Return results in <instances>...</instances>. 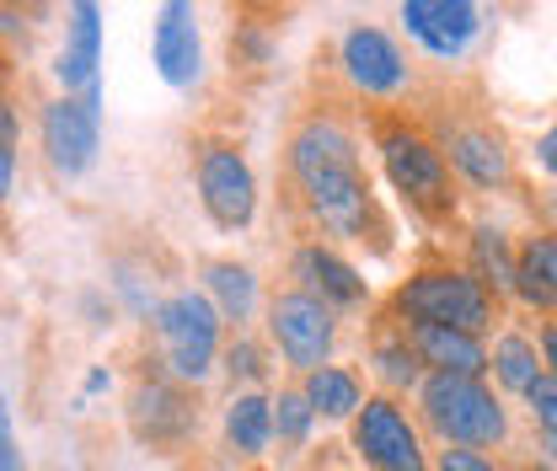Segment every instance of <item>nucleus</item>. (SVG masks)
Listing matches in <instances>:
<instances>
[{
    "label": "nucleus",
    "instance_id": "obj_34",
    "mask_svg": "<svg viewBox=\"0 0 557 471\" xmlns=\"http://www.w3.org/2000/svg\"><path fill=\"white\" fill-rule=\"evenodd\" d=\"M86 317H91V327H102V322L113 317V306H108L102 295H86Z\"/></svg>",
    "mask_w": 557,
    "mask_h": 471
},
{
    "label": "nucleus",
    "instance_id": "obj_35",
    "mask_svg": "<svg viewBox=\"0 0 557 471\" xmlns=\"http://www.w3.org/2000/svg\"><path fill=\"white\" fill-rule=\"evenodd\" d=\"M86 392H108V370H91L86 375Z\"/></svg>",
    "mask_w": 557,
    "mask_h": 471
},
{
    "label": "nucleus",
    "instance_id": "obj_28",
    "mask_svg": "<svg viewBox=\"0 0 557 471\" xmlns=\"http://www.w3.org/2000/svg\"><path fill=\"white\" fill-rule=\"evenodd\" d=\"M434 471H493V461H487L483 450L450 445V450H440V461H434Z\"/></svg>",
    "mask_w": 557,
    "mask_h": 471
},
{
    "label": "nucleus",
    "instance_id": "obj_13",
    "mask_svg": "<svg viewBox=\"0 0 557 471\" xmlns=\"http://www.w3.org/2000/svg\"><path fill=\"white\" fill-rule=\"evenodd\" d=\"M440 150H445V161H450L472 188H504V183L515 177L509 145H504V135H493L487 124H456V129H445Z\"/></svg>",
    "mask_w": 557,
    "mask_h": 471
},
{
    "label": "nucleus",
    "instance_id": "obj_3",
    "mask_svg": "<svg viewBox=\"0 0 557 471\" xmlns=\"http://www.w3.org/2000/svg\"><path fill=\"white\" fill-rule=\"evenodd\" d=\"M375 145H381V161H386L392 188L408 199V209H418L434 225H445L456 214V188H450L445 150L423 135L418 124H408V119H381L375 124Z\"/></svg>",
    "mask_w": 557,
    "mask_h": 471
},
{
    "label": "nucleus",
    "instance_id": "obj_20",
    "mask_svg": "<svg viewBox=\"0 0 557 471\" xmlns=\"http://www.w3.org/2000/svg\"><path fill=\"white\" fill-rule=\"evenodd\" d=\"M306 402L317 407L322 418H354L364 407V386L344 364H322V370L306 375Z\"/></svg>",
    "mask_w": 557,
    "mask_h": 471
},
{
    "label": "nucleus",
    "instance_id": "obj_29",
    "mask_svg": "<svg viewBox=\"0 0 557 471\" xmlns=\"http://www.w3.org/2000/svg\"><path fill=\"white\" fill-rule=\"evenodd\" d=\"M542 364H547V375L557 381V322H542Z\"/></svg>",
    "mask_w": 557,
    "mask_h": 471
},
{
    "label": "nucleus",
    "instance_id": "obj_10",
    "mask_svg": "<svg viewBox=\"0 0 557 471\" xmlns=\"http://www.w3.org/2000/svg\"><path fill=\"white\" fill-rule=\"evenodd\" d=\"M38 135H44V150H49V166H54L60 177H81V172L97 161L102 113L86 108V97H60V102L44 108Z\"/></svg>",
    "mask_w": 557,
    "mask_h": 471
},
{
    "label": "nucleus",
    "instance_id": "obj_16",
    "mask_svg": "<svg viewBox=\"0 0 557 471\" xmlns=\"http://www.w3.org/2000/svg\"><path fill=\"white\" fill-rule=\"evenodd\" d=\"M403 333L413 343L418 364H429V375H472V381H483L487 370L483 337L456 333V327H418V322H403Z\"/></svg>",
    "mask_w": 557,
    "mask_h": 471
},
{
    "label": "nucleus",
    "instance_id": "obj_6",
    "mask_svg": "<svg viewBox=\"0 0 557 471\" xmlns=\"http://www.w3.org/2000/svg\"><path fill=\"white\" fill-rule=\"evenodd\" d=\"M194 172H199V199H205L209 220L220 231L252 225V214H258V183H252V166H247V156L236 145L205 139L199 156H194Z\"/></svg>",
    "mask_w": 557,
    "mask_h": 471
},
{
    "label": "nucleus",
    "instance_id": "obj_36",
    "mask_svg": "<svg viewBox=\"0 0 557 471\" xmlns=\"http://www.w3.org/2000/svg\"><path fill=\"white\" fill-rule=\"evenodd\" d=\"M547 456H553V467H557V439H547Z\"/></svg>",
    "mask_w": 557,
    "mask_h": 471
},
{
    "label": "nucleus",
    "instance_id": "obj_33",
    "mask_svg": "<svg viewBox=\"0 0 557 471\" xmlns=\"http://www.w3.org/2000/svg\"><path fill=\"white\" fill-rule=\"evenodd\" d=\"M16 129H22V124H16V108H11V97H0V139L16 145Z\"/></svg>",
    "mask_w": 557,
    "mask_h": 471
},
{
    "label": "nucleus",
    "instance_id": "obj_12",
    "mask_svg": "<svg viewBox=\"0 0 557 471\" xmlns=\"http://www.w3.org/2000/svg\"><path fill=\"white\" fill-rule=\"evenodd\" d=\"M403 27L413 33L429 54L456 60V54H467V44L478 38L483 11L467 5V0H408V5H403Z\"/></svg>",
    "mask_w": 557,
    "mask_h": 471
},
{
    "label": "nucleus",
    "instance_id": "obj_14",
    "mask_svg": "<svg viewBox=\"0 0 557 471\" xmlns=\"http://www.w3.org/2000/svg\"><path fill=\"white\" fill-rule=\"evenodd\" d=\"M150 54L166 86H194L199 65H205V44H199V27H194V5L172 0L161 5V22H156V38H150Z\"/></svg>",
    "mask_w": 557,
    "mask_h": 471
},
{
    "label": "nucleus",
    "instance_id": "obj_32",
    "mask_svg": "<svg viewBox=\"0 0 557 471\" xmlns=\"http://www.w3.org/2000/svg\"><path fill=\"white\" fill-rule=\"evenodd\" d=\"M536 161H542V166H547V172L557 177V124L547 129V135H542V145H536Z\"/></svg>",
    "mask_w": 557,
    "mask_h": 471
},
{
    "label": "nucleus",
    "instance_id": "obj_15",
    "mask_svg": "<svg viewBox=\"0 0 557 471\" xmlns=\"http://www.w3.org/2000/svg\"><path fill=\"white\" fill-rule=\"evenodd\" d=\"M295 278H300V289L317 295L327 311H359V306L370 300L359 269H348L333 247H317V241H306V247L295 252Z\"/></svg>",
    "mask_w": 557,
    "mask_h": 471
},
{
    "label": "nucleus",
    "instance_id": "obj_4",
    "mask_svg": "<svg viewBox=\"0 0 557 471\" xmlns=\"http://www.w3.org/2000/svg\"><path fill=\"white\" fill-rule=\"evenodd\" d=\"M418 407H423V423H429L445 445L483 450V445H504V439H509L504 402L487 392L483 381H472V375H423Z\"/></svg>",
    "mask_w": 557,
    "mask_h": 471
},
{
    "label": "nucleus",
    "instance_id": "obj_17",
    "mask_svg": "<svg viewBox=\"0 0 557 471\" xmlns=\"http://www.w3.org/2000/svg\"><path fill=\"white\" fill-rule=\"evenodd\" d=\"M97 65H102V11L91 0L70 5V44L60 49V80L65 91H91L97 86Z\"/></svg>",
    "mask_w": 557,
    "mask_h": 471
},
{
    "label": "nucleus",
    "instance_id": "obj_5",
    "mask_svg": "<svg viewBox=\"0 0 557 471\" xmlns=\"http://www.w3.org/2000/svg\"><path fill=\"white\" fill-rule=\"evenodd\" d=\"M156 333H161V348H166L172 381L188 386V381H205L209 370H214V359H220V311H214L209 295L183 289V295L161 300Z\"/></svg>",
    "mask_w": 557,
    "mask_h": 471
},
{
    "label": "nucleus",
    "instance_id": "obj_9",
    "mask_svg": "<svg viewBox=\"0 0 557 471\" xmlns=\"http://www.w3.org/2000/svg\"><path fill=\"white\" fill-rule=\"evenodd\" d=\"M199 423V407L183 392V381H166V375H139V386L129 392V429H135L139 445H156V450H172L194 434Z\"/></svg>",
    "mask_w": 557,
    "mask_h": 471
},
{
    "label": "nucleus",
    "instance_id": "obj_37",
    "mask_svg": "<svg viewBox=\"0 0 557 471\" xmlns=\"http://www.w3.org/2000/svg\"><path fill=\"white\" fill-rule=\"evenodd\" d=\"M553 214H557V194H553Z\"/></svg>",
    "mask_w": 557,
    "mask_h": 471
},
{
    "label": "nucleus",
    "instance_id": "obj_8",
    "mask_svg": "<svg viewBox=\"0 0 557 471\" xmlns=\"http://www.w3.org/2000/svg\"><path fill=\"white\" fill-rule=\"evenodd\" d=\"M269 337L278 343V354L295 364V370H322L327 364V354H333V311L317 300V295H306V289H284L274 295V306H269Z\"/></svg>",
    "mask_w": 557,
    "mask_h": 471
},
{
    "label": "nucleus",
    "instance_id": "obj_2",
    "mask_svg": "<svg viewBox=\"0 0 557 471\" xmlns=\"http://www.w3.org/2000/svg\"><path fill=\"white\" fill-rule=\"evenodd\" d=\"M392 317L418 327H456L483 337L498 317V300L472 278V269H418L392 289Z\"/></svg>",
    "mask_w": 557,
    "mask_h": 471
},
{
    "label": "nucleus",
    "instance_id": "obj_27",
    "mask_svg": "<svg viewBox=\"0 0 557 471\" xmlns=\"http://www.w3.org/2000/svg\"><path fill=\"white\" fill-rule=\"evenodd\" d=\"M225 370H231V381H242V386H258V381H263V354H258V343L236 337V343L225 348Z\"/></svg>",
    "mask_w": 557,
    "mask_h": 471
},
{
    "label": "nucleus",
    "instance_id": "obj_7",
    "mask_svg": "<svg viewBox=\"0 0 557 471\" xmlns=\"http://www.w3.org/2000/svg\"><path fill=\"white\" fill-rule=\"evenodd\" d=\"M354 450L370 471H429L423 439L397 397H364L354 412Z\"/></svg>",
    "mask_w": 557,
    "mask_h": 471
},
{
    "label": "nucleus",
    "instance_id": "obj_21",
    "mask_svg": "<svg viewBox=\"0 0 557 471\" xmlns=\"http://www.w3.org/2000/svg\"><path fill=\"white\" fill-rule=\"evenodd\" d=\"M487 364H493V375H498V386L504 392H531L547 370H542V359H536V343L525 333H504L493 343V354H487Z\"/></svg>",
    "mask_w": 557,
    "mask_h": 471
},
{
    "label": "nucleus",
    "instance_id": "obj_22",
    "mask_svg": "<svg viewBox=\"0 0 557 471\" xmlns=\"http://www.w3.org/2000/svg\"><path fill=\"white\" fill-rule=\"evenodd\" d=\"M472 278L483 284L493 300L498 295H515V252H509L504 231H493V225L472 231Z\"/></svg>",
    "mask_w": 557,
    "mask_h": 471
},
{
    "label": "nucleus",
    "instance_id": "obj_25",
    "mask_svg": "<svg viewBox=\"0 0 557 471\" xmlns=\"http://www.w3.org/2000/svg\"><path fill=\"white\" fill-rule=\"evenodd\" d=\"M311 418H317V407L306 402V392H278V402H274V434H278V445H306V434H311Z\"/></svg>",
    "mask_w": 557,
    "mask_h": 471
},
{
    "label": "nucleus",
    "instance_id": "obj_19",
    "mask_svg": "<svg viewBox=\"0 0 557 471\" xmlns=\"http://www.w3.org/2000/svg\"><path fill=\"white\" fill-rule=\"evenodd\" d=\"M225 439L236 456H263V445L274 439V402L263 392H242L225 407Z\"/></svg>",
    "mask_w": 557,
    "mask_h": 471
},
{
    "label": "nucleus",
    "instance_id": "obj_11",
    "mask_svg": "<svg viewBox=\"0 0 557 471\" xmlns=\"http://www.w3.org/2000/svg\"><path fill=\"white\" fill-rule=\"evenodd\" d=\"M338 60H344V75L364 97H397L408 86V60L381 27H364V22L348 27L344 44H338Z\"/></svg>",
    "mask_w": 557,
    "mask_h": 471
},
{
    "label": "nucleus",
    "instance_id": "obj_1",
    "mask_svg": "<svg viewBox=\"0 0 557 471\" xmlns=\"http://www.w3.org/2000/svg\"><path fill=\"white\" fill-rule=\"evenodd\" d=\"M289 177H295V194L306 203V214L333 231V236H375L381 231V214H375V194H370V177H364V161H359V145L338 119H306L295 139H289Z\"/></svg>",
    "mask_w": 557,
    "mask_h": 471
},
{
    "label": "nucleus",
    "instance_id": "obj_26",
    "mask_svg": "<svg viewBox=\"0 0 557 471\" xmlns=\"http://www.w3.org/2000/svg\"><path fill=\"white\" fill-rule=\"evenodd\" d=\"M525 407H531V423L542 429V439H557V381L542 375L531 392H525Z\"/></svg>",
    "mask_w": 557,
    "mask_h": 471
},
{
    "label": "nucleus",
    "instance_id": "obj_24",
    "mask_svg": "<svg viewBox=\"0 0 557 471\" xmlns=\"http://www.w3.org/2000/svg\"><path fill=\"white\" fill-rule=\"evenodd\" d=\"M370 364H375V375L392 386V392H408V386H423L418 375H423V364H418L413 343L403 333V322H397V333L392 327H381L375 343H370Z\"/></svg>",
    "mask_w": 557,
    "mask_h": 471
},
{
    "label": "nucleus",
    "instance_id": "obj_23",
    "mask_svg": "<svg viewBox=\"0 0 557 471\" xmlns=\"http://www.w3.org/2000/svg\"><path fill=\"white\" fill-rule=\"evenodd\" d=\"M205 284H209V295H214L220 322H247V317H252V306H258V278L242 269V263H209Z\"/></svg>",
    "mask_w": 557,
    "mask_h": 471
},
{
    "label": "nucleus",
    "instance_id": "obj_38",
    "mask_svg": "<svg viewBox=\"0 0 557 471\" xmlns=\"http://www.w3.org/2000/svg\"><path fill=\"white\" fill-rule=\"evenodd\" d=\"M0 65H5V60H0Z\"/></svg>",
    "mask_w": 557,
    "mask_h": 471
},
{
    "label": "nucleus",
    "instance_id": "obj_18",
    "mask_svg": "<svg viewBox=\"0 0 557 471\" xmlns=\"http://www.w3.org/2000/svg\"><path fill=\"white\" fill-rule=\"evenodd\" d=\"M515 295L531 311H557V236L553 231H531L515 252Z\"/></svg>",
    "mask_w": 557,
    "mask_h": 471
},
{
    "label": "nucleus",
    "instance_id": "obj_30",
    "mask_svg": "<svg viewBox=\"0 0 557 471\" xmlns=\"http://www.w3.org/2000/svg\"><path fill=\"white\" fill-rule=\"evenodd\" d=\"M11 183H16V145L0 139V199L11 194Z\"/></svg>",
    "mask_w": 557,
    "mask_h": 471
},
{
    "label": "nucleus",
    "instance_id": "obj_31",
    "mask_svg": "<svg viewBox=\"0 0 557 471\" xmlns=\"http://www.w3.org/2000/svg\"><path fill=\"white\" fill-rule=\"evenodd\" d=\"M0 471H27V456L11 434H0Z\"/></svg>",
    "mask_w": 557,
    "mask_h": 471
}]
</instances>
